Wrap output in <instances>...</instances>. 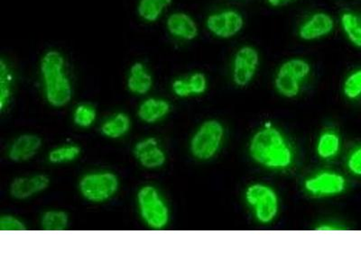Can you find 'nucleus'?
<instances>
[{
  "label": "nucleus",
  "instance_id": "obj_1",
  "mask_svg": "<svg viewBox=\"0 0 361 270\" xmlns=\"http://www.w3.org/2000/svg\"><path fill=\"white\" fill-rule=\"evenodd\" d=\"M250 154L255 162L270 169H285L292 165L293 153L283 134L267 125L251 138Z\"/></svg>",
  "mask_w": 361,
  "mask_h": 270
},
{
  "label": "nucleus",
  "instance_id": "obj_2",
  "mask_svg": "<svg viewBox=\"0 0 361 270\" xmlns=\"http://www.w3.org/2000/svg\"><path fill=\"white\" fill-rule=\"evenodd\" d=\"M64 65L66 62L62 53L54 50L48 51L41 60L45 98L54 108H63L72 98V84L64 72Z\"/></svg>",
  "mask_w": 361,
  "mask_h": 270
},
{
  "label": "nucleus",
  "instance_id": "obj_3",
  "mask_svg": "<svg viewBox=\"0 0 361 270\" xmlns=\"http://www.w3.org/2000/svg\"><path fill=\"white\" fill-rule=\"evenodd\" d=\"M137 202L141 219L150 229L162 230L169 224V205L156 186H142L137 194Z\"/></svg>",
  "mask_w": 361,
  "mask_h": 270
},
{
  "label": "nucleus",
  "instance_id": "obj_4",
  "mask_svg": "<svg viewBox=\"0 0 361 270\" xmlns=\"http://www.w3.org/2000/svg\"><path fill=\"white\" fill-rule=\"evenodd\" d=\"M80 195L85 200L94 204H102L111 200L119 189V179L114 172L99 170L87 173L79 181Z\"/></svg>",
  "mask_w": 361,
  "mask_h": 270
},
{
  "label": "nucleus",
  "instance_id": "obj_5",
  "mask_svg": "<svg viewBox=\"0 0 361 270\" xmlns=\"http://www.w3.org/2000/svg\"><path fill=\"white\" fill-rule=\"evenodd\" d=\"M225 129L217 120L205 121L200 125L190 143V150L196 160L206 162L215 157L224 143Z\"/></svg>",
  "mask_w": 361,
  "mask_h": 270
},
{
  "label": "nucleus",
  "instance_id": "obj_6",
  "mask_svg": "<svg viewBox=\"0 0 361 270\" xmlns=\"http://www.w3.org/2000/svg\"><path fill=\"white\" fill-rule=\"evenodd\" d=\"M245 199L248 207L252 209L255 218L260 224H271L279 214V197L269 186L260 183L248 186L245 192Z\"/></svg>",
  "mask_w": 361,
  "mask_h": 270
},
{
  "label": "nucleus",
  "instance_id": "obj_7",
  "mask_svg": "<svg viewBox=\"0 0 361 270\" xmlns=\"http://www.w3.org/2000/svg\"><path fill=\"white\" fill-rule=\"evenodd\" d=\"M311 67L302 59H292L282 64L276 73L275 86L277 92L293 98L301 89V82L310 74Z\"/></svg>",
  "mask_w": 361,
  "mask_h": 270
},
{
  "label": "nucleus",
  "instance_id": "obj_8",
  "mask_svg": "<svg viewBox=\"0 0 361 270\" xmlns=\"http://www.w3.org/2000/svg\"><path fill=\"white\" fill-rule=\"evenodd\" d=\"M347 181L343 175L334 172H322L305 181V191L316 198L334 197L343 193Z\"/></svg>",
  "mask_w": 361,
  "mask_h": 270
},
{
  "label": "nucleus",
  "instance_id": "obj_9",
  "mask_svg": "<svg viewBox=\"0 0 361 270\" xmlns=\"http://www.w3.org/2000/svg\"><path fill=\"white\" fill-rule=\"evenodd\" d=\"M259 64L257 51L251 46H244L237 51L233 62V82L238 86L250 84Z\"/></svg>",
  "mask_w": 361,
  "mask_h": 270
},
{
  "label": "nucleus",
  "instance_id": "obj_10",
  "mask_svg": "<svg viewBox=\"0 0 361 270\" xmlns=\"http://www.w3.org/2000/svg\"><path fill=\"white\" fill-rule=\"evenodd\" d=\"M133 153L138 163L147 169L162 168L166 162V154L159 141L154 137H147L135 144Z\"/></svg>",
  "mask_w": 361,
  "mask_h": 270
},
{
  "label": "nucleus",
  "instance_id": "obj_11",
  "mask_svg": "<svg viewBox=\"0 0 361 270\" xmlns=\"http://www.w3.org/2000/svg\"><path fill=\"white\" fill-rule=\"evenodd\" d=\"M50 179L44 174L18 176L9 186V195L18 201L27 200L47 191Z\"/></svg>",
  "mask_w": 361,
  "mask_h": 270
},
{
  "label": "nucleus",
  "instance_id": "obj_12",
  "mask_svg": "<svg viewBox=\"0 0 361 270\" xmlns=\"http://www.w3.org/2000/svg\"><path fill=\"white\" fill-rule=\"evenodd\" d=\"M244 25L243 15L235 11H226L209 15L206 25L209 32L221 38H231L240 32Z\"/></svg>",
  "mask_w": 361,
  "mask_h": 270
},
{
  "label": "nucleus",
  "instance_id": "obj_13",
  "mask_svg": "<svg viewBox=\"0 0 361 270\" xmlns=\"http://www.w3.org/2000/svg\"><path fill=\"white\" fill-rule=\"evenodd\" d=\"M42 146L37 135L22 134L12 141L8 150V159L14 162H25L37 155Z\"/></svg>",
  "mask_w": 361,
  "mask_h": 270
},
{
  "label": "nucleus",
  "instance_id": "obj_14",
  "mask_svg": "<svg viewBox=\"0 0 361 270\" xmlns=\"http://www.w3.org/2000/svg\"><path fill=\"white\" fill-rule=\"evenodd\" d=\"M334 20L326 13H316L302 25L299 35L302 39L312 41L327 35L333 31Z\"/></svg>",
  "mask_w": 361,
  "mask_h": 270
},
{
  "label": "nucleus",
  "instance_id": "obj_15",
  "mask_svg": "<svg viewBox=\"0 0 361 270\" xmlns=\"http://www.w3.org/2000/svg\"><path fill=\"white\" fill-rule=\"evenodd\" d=\"M170 110V103L166 99L149 98L141 103L137 109V115L144 123L153 124L166 118Z\"/></svg>",
  "mask_w": 361,
  "mask_h": 270
},
{
  "label": "nucleus",
  "instance_id": "obj_16",
  "mask_svg": "<svg viewBox=\"0 0 361 270\" xmlns=\"http://www.w3.org/2000/svg\"><path fill=\"white\" fill-rule=\"evenodd\" d=\"M166 25L170 34L180 39L191 41L198 35L197 25L185 13H173L167 19Z\"/></svg>",
  "mask_w": 361,
  "mask_h": 270
},
{
  "label": "nucleus",
  "instance_id": "obj_17",
  "mask_svg": "<svg viewBox=\"0 0 361 270\" xmlns=\"http://www.w3.org/2000/svg\"><path fill=\"white\" fill-rule=\"evenodd\" d=\"M127 86L132 94L146 95L153 86V77L146 65L135 63L131 66L128 73Z\"/></svg>",
  "mask_w": 361,
  "mask_h": 270
},
{
  "label": "nucleus",
  "instance_id": "obj_18",
  "mask_svg": "<svg viewBox=\"0 0 361 270\" xmlns=\"http://www.w3.org/2000/svg\"><path fill=\"white\" fill-rule=\"evenodd\" d=\"M131 120L126 112H118L103 122L101 131L109 139H119L130 131Z\"/></svg>",
  "mask_w": 361,
  "mask_h": 270
},
{
  "label": "nucleus",
  "instance_id": "obj_19",
  "mask_svg": "<svg viewBox=\"0 0 361 270\" xmlns=\"http://www.w3.org/2000/svg\"><path fill=\"white\" fill-rule=\"evenodd\" d=\"M341 150V138L334 131H324L316 143V153L322 160H331L338 155Z\"/></svg>",
  "mask_w": 361,
  "mask_h": 270
},
{
  "label": "nucleus",
  "instance_id": "obj_20",
  "mask_svg": "<svg viewBox=\"0 0 361 270\" xmlns=\"http://www.w3.org/2000/svg\"><path fill=\"white\" fill-rule=\"evenodd\" d=\"M173 0H140L137 6L140 17L145 21L156 22L161 17L164 9L167 8Z\"/></svg>",
  "mask_w": 361,
  "mask_h": 270
},
{
  "label": "nucleus",
  "instance_id": "obj_21",
  "mask_svg": "<svg viewBox=\"0 0 361 270\" xmlns=\"http://www.w3.org/2000/svg\"><path fill=\"white\" fill-rule=\"evenodd\" d=\"M40 225L44 231H63L69 225V217L66 212L51 209L41 215Z\"/></svg>",
  "mask_w": 361,
  "mask_h": 270
},
{
  "label": "nucleus",
  "instance_id": "obj_22",
  "mask_svg": "<svg viewBox=\"0 0 361 270\" xmlns=\"http://www.w3.org/2000/svg\"><path fill=\"white\" fill-rule=\"evenodd\" d=\"M80 155V148L76 144H66V146L54 148L48 153V162L51 164H63L73 162Z\"/></svg>",
  "mask_w": 361,
  "mask_h": 270
},
{
  "label": "nucleus",
  "instance_id": "obj_23",
  "mask_svg": "<svg viewBox=\"0 0 361 270\" xmlns=\"http://www.w3.org/2000/svg\"><path fill=\"white\" fill-rule=\"evenodd\" d=\"M13 76L5 60H0V111L4 110L11 101Z\"/></svg>",
  "mask_w": 361,
  "mask_h": 270
},
{
  "label": "nucleus",
  "instance_id": "obj_24",
  "mask_svg": "<svg viewBox=\"0 0 361 270\" xmlns=\"http://www.w3.org/2000/svg\"><path fill=\"white\" fill-rule=\"evenodd\" d=\"M341 25L351 43L361 48V25L359 18L351 13H345L341 17Z\"/></svg>",
  "mask_w": 361,
  "mask_h": 270
},
{
  "label": "nucleus",
  "instance_id": "obj_25",
  "mask_svg": "<svg viewBox=\"0 0 361 270\" xmlns=\"http://www.w3.org/2000/svg\"><path fill=\"white\" fill-rule=\"evenodd\" d=\"M73 122L80 128H89L95 123L96 109L89 104L79 105L73 112Z\"/></svg>",
  "mask_w": 361,
  "mask_h": 270
},
{
  "label": "nucleus",
  "instance_id": "obj_26",
  "mask_svg": "<svg viewBox=\"0 0 361 270\" xmlns=\"http://www.w3.org/2000/svg\"><path fill=\"white\" fill-rule=\"evenodd\" d=\"M345 96L350 99H356L361 96V70L350 74L345 80L343 86Z\"/></svg>",
  "mask_w": 361,
  "mask_h": 270
},
{
  "label": "nucleus",
  "instance_id": "obj_27",
  "mask_svg": "<svg viewBox=\"0 0 361 270\" xmlns=\"http://www.w3.org/2000/svg\"><path fill=\"white\" fill-rule=\"evenodd\" d=\"M187 79H188L192 96L202 95L207 89V79L202 72H195Z\"/></svg>",
  "mask_w": 361,
  "mask_h": 270
},
{
  "label": "nucleus",
  "instance_id": "obj_28",
  "mask_svg": "<svg viewBox=\"0 0 361 270\" xmlns=\"http://www.w3.org/2000/svg\"><path fill=\"white\" fill-rule=\"evenodd\" d=\"M0 230L3 231H18L27 230V227L20 219L13 215H2L0 218Z\"/></svg>",
  "mask_w": 361,
  "mask_h": 270
},
{
  "label": "nucleus",
  "instance_id": "obj_29",
  "mask_svg": "<svg viewBox=\"0 0 361 270\" xmlns=\"http://www.w3.org/2000/svg\"><path fill=\"white\" fill-rule=\"evenodd\" d=\"M347 166L353 174L361 176V146L350 154Z\"/></svg>",
  "mask_w": 361,
  "mask_h": 270
},
{
  "label": "nucleus",
  "instance_id": "obj_30",
  "mask_svg": "<svg viewBox=\"0 0 361 270\" xmlns=\"http://www.w3.org/2000/svg\"><path fill=\"white\" fill-rule=\"evenodd\" d=\"M173 92L179 98H188L192 96L191 88H190L188 79H176L172 84Z\"/></svg>",
  "mask_w": 361,
  "mask_h": 270
},
{
  "label": "nucleus",
  "instance_id": "obj_31",
  "mask_svg": "<svg viewBox=\"0 0 361 270\" xmlns=\"http://www.w3.org/2000/svg\"><path fill=\"white\" fill-rule=\"evenodd\" d=\"M267 1H269L271 6H279L286 4V3L291 1V0H267Z\"/></svg>",
  "mask_w": 361,
  "mask_h": 270
}]
</instances>
